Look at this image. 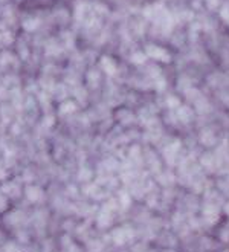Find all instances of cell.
Masks as SVG:
<instances>
[{
    "label": "cell",
    "mask_w": 229,
    "mask_h": 252,
    "mask_svg": "<svg viewBox=\"0 0 229 252\" xmlns=\"http://www.w3.org/2000/svg\"><path fill=\"white\" fill-rule=\"evenodd\" d=\"M40 25H42V19L40 17H26L23 22H22V28L26 31V32H34L40 28Z\"/></svg>",
    "instance_id": "obj_1"
},
{
    "label": "cell",
    "mask_w": 229,
    "mask_h": 252,
    "mask_svg": "<svg viewBox=\"0 0 229 252\" xmlns=\"http://www.w3.org/2000/svg\"><path fill=\"white\" fill-rule=\"evenodd\" d=\"M101 63H102V68L105 69V72H109V74H115V71H116V66H115V63H113L110 58L104 57Z\"/></svg>",
    "instance_id": "obj_2"
},
{
    "label": "cell",
    "mask_w": 229,
    "mask_h": 252,
    "mask_svg": "<svg viewBox=\"0 0 229 252\" xmlns=\"http://www.w3.org/2000/svg\"><path fill=\"white\" fill-rule=\"evenodd\" d=\"M8 2V0H0V3H6Z\"/></svg>",
    "instance_id": "obj_3"
}]
</instances>
